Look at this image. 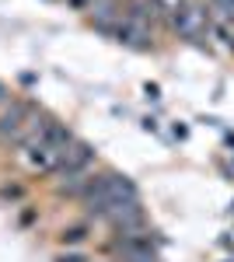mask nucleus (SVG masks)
Instances as JSON below:
<instances>
[{
    "instance_id": "obj_3",
    "label": "nucleus",
    "mask_w": 234,
    "mask_h": 262,
    "mask_svg": "<svg viewBox=\"0 0 234 262\" xmlns=\"http://www.w3.org/2000/svg\"><path fill=\"white\" fill-rule=\"evenodd\" d=\"M35 116V105L25 98H11L4 108H0V143H14V137H18L21 129H25V122Z\"/></svg>"
},
{
    "instance_id": "obj_4",
    "label": "nucleus",
    "mask_w": 234,
    "mask_h": 262,
    "mask_svg": "<svg viewBox=\"0 0 234 262\" xmlns=\"http://www.w3.org/2000/svg\"><path fill=\"white\" fill-rule=\"evenodd\" d=\"M91 161H95V147L74 140L70 147H67V154H63V161H59L56 171H59V179H74V175H84Z\"/></svg>"
},
{
    "instance_id": "obj_2",
    "label": "nucleus",
    "mask_w": 234,
    "mask_h": 262,
    "mask_svg": "<svg viewBox=\"0 0 234 262\" xmlns=\"http://www.w3.org/2000/svg\"><path fill=\"white\" fill-rule=\"evenodd\" d=\"M133 196H137V189L122 179V175H98V179L88 185V192H84L80 200H84V206H88V213H91V217H101L112 203L133 200Z\"/></svg>"
},
{
    "instance_id": "obj_7",
    "label": "nucleus",
    "mask_w": 234,
    "mask_h": 262,
    "mask_svg": "<svg viewBox=\"0 0 234 262\" xmlns=\"http://www.w3.org/2000/svg\"><path fill=\"white\" fill-rule=\"evenodd\" d=\"M84 234H88V227H84V224H77V227L63 231V242H67V245H77V242H84Z\"/></svg>"
},
{
    "instance_id": "obj_6",
    "label": "nucleus",
    "mask_w": 234,
    "mask_h": 262,
    "mask_svg": "<svg viewBox=\"0 0 234 262\" xmlns=\"http://www.w3.org/2000/svg\"><path fill=\"white\" fill-rule=\"evenodd\" d=\"M214 11L220 14V21H234V0H210Z\"/></svg>"
},
{
    "instance_id": "obj_8",
    "label": "nucleus",
    "mask_w": 234,
    "mask_h": 262,
    "mask_svg": "<svg viewBox=\"0 0 234 262\" xmlns=\"http://www.w3.org/2000/svg\"><path fill=\"white\" fill-rule=\"evenodd\" d=\"M56 262H88V259H84V255H59Z\"/></svg>"
},
{
    "instance_id": "obj_1",
    "label": "nucleus",
    "mask_w": 234,
    "mask_h": 262,
    "mask_svg": "<svg viewBox=\"0 0 234 262\" xmlns=\"http://www.w3.org/2000/svg\"><path fill=\"white\" fill-rule=\"evenodd\" d=\"M70 143H74V133L63 122L49 119L46 129L39 133V140L32 143L28 150H21V161H25L28 171H35V175H49V171L59 168V161H63V154H67Z\"/></svg>"
},
{
    "instance_id": "obj_5",
    "label": "nucleus",
    "mask_w": 234,
    "mask_h": 262,
    "mask_svg": "<svg viewBox=\"0 0 234 262\" xmlns=\"http://www.w3.org/2000/svg\"><path fill=\"white\" fill-rule=\"evenodd\" d=\"M175 25H178V32L185 35V39H193V42H199L210 28H206V14L199 11V7H193L189 0H182L175 7Z\"/></svg>"
}]
</instances>
